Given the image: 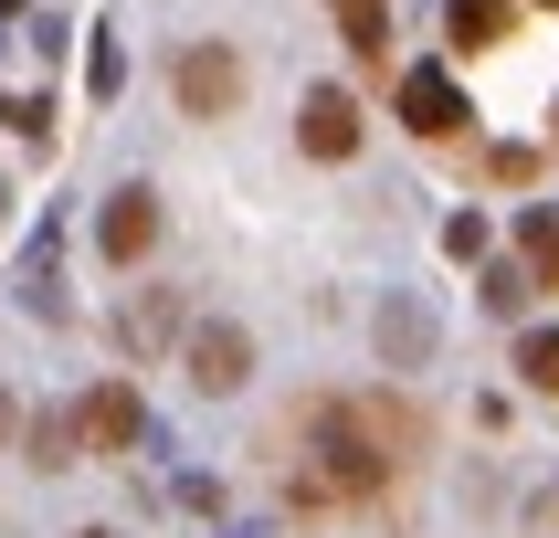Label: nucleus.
Here are the masks:
<instances>
[{
	"label": "nucleus",
	"mask_w": 559,
	"mask_h": 538,
	"mask_svg": "<svg viewBox=\"0 0 559 538\" xmlns=\"http://www.w3.org/2000/svg\"><path fill=\"white\" fill-rule=\"evenodd\" d=\"M549 11H559V0H549Z\"/></svg>",
	"instance_id": "16"
},
{
	"label": "nucleus",
	"mask_w": 559,
	"mask_h": 538,
	"mask_svg": "<svg viewBox=\"0 0 559 538\" xmlns=\"http://www.w3.org/2000/svg\"><path fill=\"white\" fill-rule=\"evenodd\" d=\"M518 370H528L538 391H559V327H528V338H518Z\"/></svg>",
	"instance_id": "12"
},
{
	"label": "nucleus",
	"mask_w": 559,
	"mask_h": 538,
	"mask_svg": "<svg viewBox=\"0 0 559 538\" xmlns=\"http://www.w3.org/2000/svg\"><path fill=\"white\" fill-rule=\"evenodd\" d=\"M307 433H317V486H307V497H370L380 475H391V454H380V433H370V411L317 402Z\"/></svg>",
	"instance_id": "1"
},
{
	"label": "nucleus",
	"mask_w": 559,
	"mask_h": 538,
	"mask_svg": "<svg viewBox=\"0 0 559 538\" xmlns=\"http://www.w3.org/2000/svg\"><path fill=\"white\" fill-rule=\"evenodd\" d=\"M74 433H85L95 454H127V443L148 433V402H138V391H127V380H95L85 402H74Z\"/></svg>",
	"instance_id": "3"
},
{
	"label": "nucleus",
	"mask_w": 559,
	"mask_h": 538,
	"mask_svg": "<svg viewBox=\"0 0 559 538\" xmlns=\"http://www.w3.org/2000/svg\"><path fill=\"white\" fill-rule=\"evenodd\" d=\"M190 380H201V391H243L253 380V338L222 327V316H201V327H190Z\"/></svg>",
	"instance_id": "7"
},
{
	"label": "nucleus",
	"mask_w": 559,
	"mask_h": 538,
	"mask_svg": "<svg viewBox=\"0 0 559 538\" xmlns=\"http://www.w3.org/2000/svg\"><path fill=\"white\" fill-rule=\"evenodd\" d=\"M402 127H412V138H454V127H465V95H454L443 63H412V74H402Z\"/></svg>",
	"instance_id": "6"
},
{
	"label": "nucleus",
	"mask_w": 559,
	"mask_h": 538,
	"mask_svg": "<svg viewBox=\"0 0 559 538\" xmlns=\"http://www.w3.org/2000/svg\"><path fill=\"white\" fill-rule=\"evenodd\" d=\"M169 95H180V117H233V106H243V53H233V43H180Z\"/></svg>",
	"instance_id": "2"
},
{
	"label": "nucleus",
	"mask_w": 559,
	"mask_h": 538,
	"mask_svg": "<svg viewBox=\"0 0 559 538\" xmlns=\"http://www.w3.org/2000/svg\"><path fill=\"white\" fill-rule=\"evenodd\" d=\"M85 538H106V528H85Z\"/></svg>",
	"instance_id": "15"
},
{
	"label": "nucleus",
	"mask_w": 559,
	"mask_h": 538,
	"mask_svg": "<svg viewBox=\"0 0 559 538\" xmlns=\"http://www.w3.org/2000/svg\"><path fill=\"white\" fill-rule=\"evenodd\" d=\"M0 222H11V190H0Z\"/></svg>",
	"instance_id": "14"
},
{
	"label": "nucleus",
	"mask_w": 559,
	"mask_h": 538,
	"mask_svg": "<svg viewBox=\"0 0 559 538\" xmlns=\"http://www.w3.org/2000/svg\"><path fill=\"white\" fill-rule=\"evenodd\" d=\"M0 443H11V391H0Z\"/></svg>",
	"instance_id": "13"
},
{
	"label": "nucleus",
	"mask_w": 559,
	"mask_h": 538,
	"mask_svg": "<svg viewBox=\"0 0 559 538\" xmlns=\"http://www.w3.org/2000/svg\"><path fill=\"white\" fill-rule=\"evenodd\" d=\"M95 243H106V264H148V243H158V190L127 180L117 201H106V222H95Z\"/></svg>",
	"instance_id": "4"
},
{
	"label": "nucleus",
	"mask_w": 559,
	"mask_h": 538,
	"mask_svg": "<svg viewBox=\"0 0 559 538\" xmlns=\"http://www.w3.org/2000/svg\"><path fill=\"white\" fill-rule=\"evenodd\" d=\"M296 148H307V158H348V148H359V95L307 85V106H296Z\"/></svg>",
	"instance_id": "5"
},
{
	"label": "nucleus",
	"mask_w": 559,
	"mask_h": 538,
	"mask_svg": "<svg viewBox=\"0 0 559 538\" xmlns=\"http://www.w3.org/2000/svg\"><path fill=\"white\" fill-rule=\"evenodd\" d=\"M338 32H348V53L380 63V43H391V0H338Z\"/></svg>",
	"instance_id": "10"
},
{
	"label": "nucleus",
	"mask_w": 559,
	"mask_h": 538,
	"mask_svg": "<svg viewBox=\"0 0 559 538\" xmlns=\"http://www.w3.org/2000/svg\"><path fill=\"white\" fill-rule=\"evenodd\" d=\"M85 454V433H74V411H32V465L53 475V465H74Z\"/></svg>",
	"instance_id": "9"
},
{
	"label": "nucleus",
	"mask_w": 559,
	"mask_h": 538,
	"mask_svg": "<svg viewBox=\"0 0 559 538\" xmlns=\"http://www.w3.org/2000/svg\"><path fill=\"white\" fill-rule=\"evenodd\" d=\"M443 32H454V53H497L518 32V0H443Z\"/></svg>",
	"instance_id": "8"
},
{
	"label": "nucleus",
	"mask_w": 559,
	"mask_h": 538,
	"mask_svg": "<svg viewBox=\"0 0 559 538\" xmlns=\"http://www.w3.org/2000/svg\"><path fill=\"white\" fill-rule=\"evenodd\" d=\"M518 253H528V275H549V285H559V212H549V201L518 222Z\"/></svg>",
	"instance_id": "11"
}]
</instances>
